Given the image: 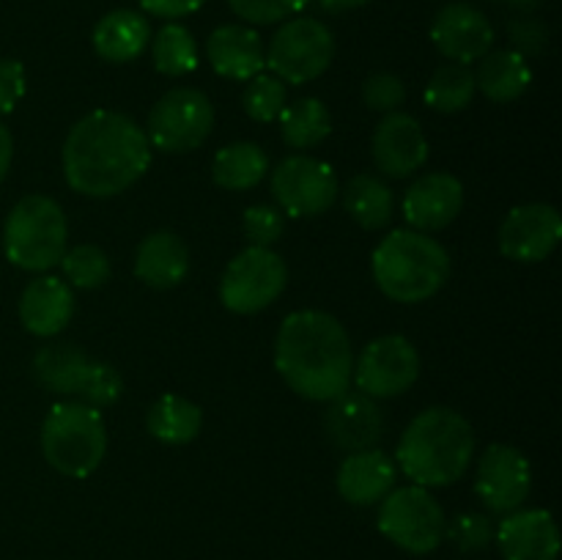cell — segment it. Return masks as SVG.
Returning <instances> with one entry per match:
<instances>
[{
  "instance_id": "cell-1",
  "label": "cell",
  "mask_w": 562,
  "mask_h": 560,
  "mask_svg": "<svg viewBox=\"0 0 562 560\" xmlns=\"http://www.w3.org/2000/svg\"><path fill=\"white\" fill-rule=\"evenodd\" d=\"M60 163L71 190L86 198H113L146 176L151 143L130 115L93 110L69 130Z\"/></svg>"
},
{
  "instance_id": "cell-2",
  "label": "cell",
  "mask_w": 562,
  "mask_h": 560,
  "mask_svg": "<svg viewBox=\"0 0 562 560\" xmlns=\"http://www.w3.org/2000/svg\"><path fill=\"white\" fill-rule=\"evenodd\" d=\"M274 368L302 399H338L349 390L351 371H355L349 333L333 313H289L274 338Z\"/></svg>"
},
{
  "instance_id": "cell-3",
  "label": "cell",
  "mask_w": 562,
  "mask_h": 560,
  "mask_svg": "<svg viewBox=\"0 0 562 560\" xmlns=\"http://www.w3.org/2000/svg\"><path fill=\"white\" fill-rule=\"evenodd\" d=\"M475 459V428L450 406H428L401 434L395 467L426 489L450 486Z\"/></svg>"
},
{
  "instance_id": "cell-4",
  "label": "cell",
  "mask_w": 562,
  "mask_h": 560,
  "mask_svg": "<svg viewBox=\"0 0 562 560\" xmlns=\"http://www.w3.org/2000/svg\"><path fill=\"white\" fill-rule=\"evenodd\" d=\"M448 250L431 234L398 228L384 236L371 258V272L379 291L401 305L431 300L450 280Z\"/></svg>"
},
{
  "instance_id": "cell-5",
  "label": "cell",
  "mask_w": 562,
  "mask_h": 560,
  "mask_svg": "<svg viewBox=\"0 0 562 560\" xmlns=\"http://www.w3.org/2000/svg\"><path fill=\"white\" fill-rule=\"evenodd\" d=\"M69 242L66 214L55 198L33 192L11 206L3 223V253L25 272H47L58 267Z\"/></svg>"
},
{
  "instance_id": "cell-6",
  "label": "cell",
  "mask_w": 562,
  "mask_h": 560,
  "mask_svg": "<svg viewBox=\"0 0 562 560\" xmlns=\"http://www.w3.org/2000/svg\"><path fill=\"white\" fill-rule=\"evenodd\" d=\"M42 450L47 464L60 475H93L108 453L102 410L82 401H58L42 423Z\"/></svg>"
},
{
  "instance_id": "cell-7",
  "label": "cell",
  "mask_w": 562,
  "mask_h": 560,
  "mask_svg": "<svg viewBox=\"0 0 562 560\" xmlns=\"http://www.w3.org/2000/svg\"><path fill=\"white\" fill-rule=\"evenodd\" d=\"M379 533L409 555H428L445 541L448 516L431 489L409 486L393 489L379 503Z\"/></svg>"
},
{
  "instance_id": "cell-8",
  "label": "cell",
  "mask_w": 562,
  "mask_h": 560,
  "mask_svg": "<svg viewBox=\"0 0 562 560\" xmlns=\"http://www.w3.org/2000/svg\"><path fill=\"white\" fill-rule=\"evenodd\" d=\"M335 58V36L322 20L291 16L274 31L267 47V69L278 80L305 86L322 77Z\"/></svg>"
},
{
  "instance_id": "cell-9",
  "label": "cell",
  "mask_w": 562,
  "mask_h": 560,
  "mask_svg": "<svg viewBox=\"0 0 562 560\" xmlns=\"http://www.w3.org/2000/svg\"><path fill=\"white\" fill-rule=\"evenodd\" d=\"M214 130L212 99L190 86L170 88L157 99L146 121L151 148L165 154H187L201 148Z\"/></svg>"
},
{
  "instance_id": "cell-10",
  "label": "cell",
  "mask_w": 562,
  "mask_h": 560,
  "mask_svg": "<svg viewBox=\"0 0 562 560\" xmlns=\"http://www.w3.org/2000/svg\"><path fill=\"white\" fill-rule=\"evenodd\" d=\"M289 283V267L272 247H250L231 258L220 278V302L225 311L252 316L278 300Z\"/></svg>"
},
{
  "instance_id": "cell-11",
  "label": "cell",
  "mask_w": 562,
  "mask_h": 560,
  "mask_svg": "<svg viewBox=\"0 0 562 560\" xmlns=\"http://www.w3.org/2000/svg\"><path fill=\"white\" fill-rule=\"evenodd\" d=\"M272 195L289 217H318L329 212L340 195L333 165L311 154H291L272 168Z\"/></svg>"
},
{
  "instance_id": "cell-12",
  "label": "cell",
  "mask_w": 562,
  "mask_h": 560,
  "mask_svg": "<svg viewBox=\"0 0 562 560\" xmlns=\"http://www.w3.org/2000/svg\"><path fill=\"white\" fill-rule=\"evenodd\" d=\"M420 377V355L404 335H382L371 340L355 360L357 390L371 399H398Z\"/></svg>"
},
{
  "instance_id": "cell-13",
  "label": "cell",
  "mask_w": 562,
  "mask_h": 560,
  "mask_svg": "<svg viewBox=\"0 0 562 560\" xmlns=\"http://www.w3.org/2000/svg\"><path fill=\"white\" fill-rule=\"evenodd\" d=\"M532 489V467L527 456L514 445H488L477 461L475 494L486 511L505 516L525 505Z\"/></svg>"
},
{
  "instance_id": "cell-14",
  "label": "cell",
  "mask_w": 562,
  "mask_h": 560,
  "mask_svg": "<svg viewBox=\"0 0 562 560\" xmlns=\"http://www.w3.org/2000/svg\"><path fill=\"white\" fill-rule=\"evenodd\" d=\"M562 217L552 203H521L499 225V253L516 264H541L558 250Z\"/></svg>"
},
{
  "instance_id": "cell-15",
  "label": "cell",
  "mask_w": 562,
  "mask_h": 560,
  "mask_svg": "<svg viewBox=\"0 0 562 560\" xmlns=\"http://www.w3.org/2000/svg\"><path fill=\"white\" fill-rule=\"evenodd\" d=\"M428 152L431 146L415 115L395 110L376 124L371 154L376 168L387 179H409L428 163Z\"/></svg>"
},
{
  "instance_id": "cell-16",
  "label": "cell",
  "mask_w": 562,
  "mask_h": 560,
  "mask_svg": "<svg viewBox=\"0 0 562 560\" xmlns=\"http://www.w3.org/2000/svg\"><path fill=\"white\" fill-rule=\"evenodd\" d=\"M431 42L453 64L470 66L494 49V25L470 3H448L431 22Z\"/></svg>"
},
{
  "instance_id": "cell-17",
  "label": "cell",
  "mask_w": 562,
  "mask_h": 560,
  "mask_svg": "<svg viewBox=\"0 0 562 560\" xmlns=\"http://www.w3.org/2000/svg\"><path fill=\"white\" fill-rule=\"evenodd\" d=\"M404 217L412 231L434 234L453 223L464 209V184L453 173L431 170V173L417 176L404 192Z\"/></svg>"
},
{
  "instance_id": "cell-18",
  "label": "cell",
  "mask_w": 562,
  "mask_h": 560,
  "mask_svg": "<svg viewBox=\"0 0 562 560\" xmlns=\"http://www.w3.org/2000/svg\"><path fill=\"white\" fill-rule=\"evenodd\" d=\"M327 404L324 432L335 448L346 450V453L376 448L384 434V415L376 399L360 393V390H346Z\"/></svg>"
},
{
  "instance_id": "cell-19",
  "label": "cell",
  "mask_w": 562,
  "mask_h": 560,
  "mask_svg": "<svg viewBox=\"0 0 562 560\" xmlns=\"http://www.w3.org/2000/svg\"><path fill=\"white\" fill-rule=\"evenodd\" d=\"M494 538L503 560H558L560 555L558 525L543 508H519L505 514Z\"/></svg>"
},
{
  "instance_id": "cell-20",
  "label": "cell",
  "mask_w": 562,
  "mask_h": 560,
  "mask_svg": "<svg viewBox=\"0 0 562 560\" xmlns=\"http://www.w3.org/2000/svg\"><path fill=\"white\" fill-rule=\"evenodd\" d=\"M20 322L36 338H55L75 316V289L55 275L31 280L20 296Z\"/></svg>"
},
{
  "instance_id": "cell-21",
  "label": "cell",
  "mask_w": 562,
  "mask_h": 560,
  "mask_svg": "<svg viewBox=\"0 0 562 560\" xmlns=\"http://www.w3.org/2000/svg\"><path fill=\"white\" fill-rule=\"evenodd\" d=\"M398 481V467L390 459L384 450L368 448L349 453L338 467V478H335V486L338 494L351 505H376L387 497L395 489Z\"/></svg>"
},
{
  "instance_id": "cell-22",
  "label": "cell",
  "mask_w": 562,
  "mask_h": 560,
  "mask_svg": "<svg viewBox=\"0 0 562 560\" xmlns=\"http://www.w3.org/2000/svg\"><path fill=\"white\" fill-rule=\"evenodd\" d=\"M206 55L212 69L228 80H252L267 69V47L256 27L220 25L206 42Z\"/></svg>"
},
{
  "instance_id": "cell-23",
  "label": "cell",
  "mask_w": 562,
  "mask_h": 560,
  "mask_svg": "<svg viewBox=\"0 0 562 560\" xmlns=\"http://www.w3.org/2000/svg\"><path fill=\"white\" fill-rule=\"evenodd\" d=\"M135 275L157 291L176 289L190 275V247L173 231H154L137 245Z\"/></svg>"
},
{
  "instance_id": "cell-24",
  "label": "cell",
  "mask_w": 562,
  "mask_h": 560,
  "mask_svg": "<svg viewBox=\"0 0 562 560\" xmlns=\"http://www.w3.org/2000/svg\"><path fill=\"white\" fill-rule=\"evenodd\" d=\"M91 42L93 53L108 64H130L151 44V25L140 11L115 9L93 25Z\"/></svg>"
},
{
  "instance_id": "cell-25",
  "label": "cell",
  "mask_w": 562,
  "mask_h": 560,
  "mask_svg": "<svg viewBox=\"0 0 562 560\" xmlns=\"http://www.w3.org/2000/svg\"><path fill=\"white\" fill-rule=\"evenodd\" d=\"M532 86V69L516 49H488L475 71V88L497 104H510Z\"/></svg>"
},
{
  "instance_id": "cell-26",
  "label": "cell",
  "mask_w": 562,
  "mask_h": 560,
  "mask_svg": "<svg viewBox=\"0 0 562 560\" xmlns=\"http://www.w3.org/2000/svg\"><path fill=\"white\" fill-rule=\"evenodd\" d=\"M146 428L162 445H190L203 428V410L184 395L165 393L148 406Z\"/></svg>"
},
{
  "instance_id": "cell-27",
  "label": "cell",
  "mask_w": 562,
  "mask_h": 560,
  "mask_svg": "<svg viewBox=\"0 0 562 560\" xmlns=\"http://www.w3.org/2000/svg\"><path fill=\"white\" fill-rule=\"evenodd\" d=\"M269 173V157L258 143L239 141L228 143L214 154L212 179L214 184L231 192H245L261 184L263 176Z\"/></svg>"
},
{
  "instance_id": "cell-28",
  "label": "cell",
  "mask_w": 562,
  "mask_h": 560,
  "mask_svg": "<svg viewBox=\"0 0 562 560\" xmlns=\"http://www.w3.org/2000/svg\"><path fill=\"white\" fill-rule=\"evenodd\" d=\"M344 206L360 228L382 231L393 220V190L379 176L357 173L344 190Z\"/></svg>"
},
{
  "instance_id": "cell-29",
  "label": "cell",
  "mask_w": 562,
  "mask_h": 560,
  "mask_svg": "<svg viewBox=\"0 0 562 560\" xmlns=\"http://www.w3.org/2000/svg\"><path fill=\"white\" fill-rule=\"evenodd\" d=\"M91 357L75 344H49L42 346L33 357V377L44 390L58 395H75L82 382Z\"/></svg>"
},
{
  "instance_id": "cell-30",
  "label": "cell",
  "mask_w": 562,
  "mask_h": 560,
  "mask_svg": "<svg viewBox=\"0 0 562 560\" xmlns=\"http://www.w3.org/2000/svg\"><path fill=\"white\" fill-rule=\"evenodd\" d=\"M278 124L285 146L296 148L302 154L327 141L329 132H333V115H329L327 104L322 99L302 97L285 104L283 113L278 115Z\"/></svg>"
},
{
  "instance_id": "cell-31",
  "label": "cell",
  "mask_w": 562,
  "mask_h": 560,
  "mask_svg": "<svg viewBox=\"0 0 562 560\" xmlns=\"http://www.w3.org/2000/svg\"><path fill=\"white\" fill-rule=\"evenodd\" d=\"M475 91V71L470 66L448 60L426 82V104L437 113L453 115L470 108Z\"/></svg>"
},
{
  "instance_id": "cell-32",
  "label": "cell",
  "mask_w": 562,
  "mask_h": 560,
  "mask_svg": "<svg viewBox=\"0 0 562 560\" xmlns=\"http://www.w3.org/2000/svg\"><path fill=\"white\" fill-rule=\"evenodd\" d=\"M154 69L165 77H184L198 66V42L181 22H168L151 38Z\"/></svg>"
},
{
  "instance_id": "cell-33",
  "label": "cell",
  "mask_w": 562,
  "mask_h": 560,
  "mask_svg": "<svg viewBox=\"0 0 562 560\" xmlns=\"http://www.w3.org/2000/svg\"><path fill=\"white\" fill-rule=\"evenodd\" d=\"M58 267L64 269L66 283H69L71 289H80V291L102 289V285L110 280V275H113L108 253H104L99 245L66 247Z\"/></svg>"
},
{
  "instance_id": "cell-34",
  "label": "cell",
  "mask_w": 562,
  "mask_h": 560,
  "mask_svg": "<svg viewBox=\"0 0 562 560\" xmlns=\"http://www.w3.org/2000/svg\"><path fill=\"white\" fill-rule=\"evenodd\" d=\"M285 82L274 75H256L247 80L245 93H241V108L252 121L272 124L285 108Z\"/></svg>"
},
{
  "instance_id": "cell-35",
  "label": "cell",
  "mask_w": 562,
  "mask_h": 560,
  "mask_svg": "<svg viewBox=\"0 0 562 560\" xmlns=\"http://www.w3.org/2000/svg\"><path fill=\"white\" fill-rule=\"evenodd\" d=\"M121 393H124V379H121V373L110 362L91 360L86 373H82V382L75 395L77 401L93 406V410H104V406H113L121 399Z\"/></svg>"
},
{
  "instance_id": "cell-36",
  "label": "cell",
  "mask_w": 562,
  "mask_h": 560,
  "mask_svg": "<svg viewBox=\"0 0 562 560\" xmlns=\"http://www.w3.org/2000/svg\"><path fill=\"white\" fill-rule=\"evenodd\" d=\"M494 533H497V525L492 516L481 511H464L445 527V538H450L461 552H481L494 541Z\"/></svg>"
},
{
  "instance_id": "cell-37",
  "label": "cell",
  "mask_w": 562,
  "mask_h": 560,
  "mask_svg": "<svg viewBox=\"0 0 562 560\" xmlns=\"http://www.w3.org/2000/svg\"><path fill=\"white\" fill-rule=\"evenodd\" d=\"M311 0H228L234 14L247 25H278L300 14Z\"/></svg>"
},
{
  "instance_id": "cell-38",
  "label": "cell",
  "mask_w": 562,
  "mask_h": 560,
  "mask_svg": "<svg viewBox=\"0 0 562 560\" xmlns=\"http://www.w3.org/2000/svg\"><path fill=\"white\" fill-rule=\"evenodd\" d=\"M241 228H245L250 247H272L283 236L285 214L278 206H269V203H256V206L245 209Z\"/></svg>"
},
{
  "instance_id": "cell-39",
  "label": "cell",
  "mask_w": 562,
  "mask_h": 560,
  "mask_svg": "<svg viewBox=\"0 0 562 560\" xmlns=\"http://www.w3.org/2000/svg\"><path fill=\"white\" fill-rule=\"evenodd\" d=\"M362 99H366L368 108L376 110V113H395V110L406 102V86L398 75H393V71H373V75L362 82Z\"/></svg>"
},
{
  "instance_id": "cell-40",
  "label": "cell",
  "mask_w": 562,
  "mask_h": 560,
  "mask_svg": "<svg viewBox=\"0 0 562 560\" xmlns=\"http://www.w3.org/2000/svg\"><path fill=\"white\" fill-rule=\"evenodd\" d=\"M25 66L14 58H0V115L11 113L25 97Z\"/></svg>"
},
{
  "instance_id": "cell-41",
  "label": "cell",
  "mask_w": 562,
  "mask_h": 560,
  "mask_svg": "<svg viewBox=\"0 0 562 560\" xmlns=\"http://www.w3.org/2000/svg\"><path fill=\"white\" fill-rule=\"evenodd\" d=\"M510 42H514V49L519 55H538L547 44V27L541 22H514L510 25Z\"/></svg>"
},
{
  "instance_id": "cell-42",
  "label": "cell",
  "mask_w": 562,
  "mask_h": 560,
  "mask_svg": "<svg viewBox=\"0 0 562 560\" xmlns=\"http://www.w3.org/2000/svg\"><path fill=\"white\" fill-rule=\"evenodd\" d=\"M206 0H140L143 11L159 20H181V16L195 14Z\"/></svg>"
},
{
  "instance_id": "cell-43",
  "label": "cell",
  "mask_w": 562,
  "mask_h": 560,
  "mask_svg": "<svg viewBox=\"0 0 562 560\" xmlns=\"http://www.w3.org/2000/svg\"><path fill=\"white\" fill-rule=\"evenodd\" d=\"M11 159H14V137H11L9 126L0 121V184H3V179L9 176Z\"/></svg>"
},
{
  "instance_id": "cell-44",
  "label": "cell",
  "mask_w": 562,
  "mask_h": 560,
  "mask_svg": "<svg viewBox=\"0 0 562 560\" xmlns=\"http://www.w3.org/2000/svg\"><path fill=\"white\" fill-rule=\"evenodd\" d=\"M368 3H371V0H318V5H322L324 11H333V14L362 9V5H368Z\"/></svg>"
},
{
  "instance_id": "cell-45",
  "label": "cell",
  "mask_w": 562,
  "mask_h": 560,
  "mask_svg": "<svg viewBox=\"0 0 562 560\" xmlns=\"http://www.w3.org/2000/svg\"><path fill=\"white\" fill-rule=\"evenodd\" d=\"M510 5H516V9H536L538 3H541V0H508Z\"/></svg>"
}]
</instances>
